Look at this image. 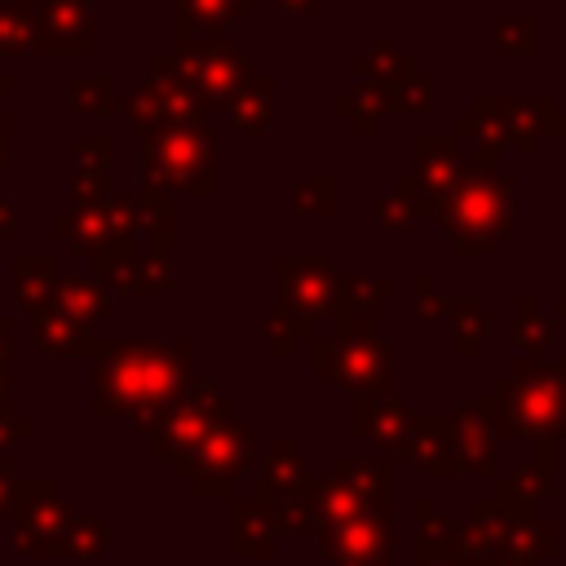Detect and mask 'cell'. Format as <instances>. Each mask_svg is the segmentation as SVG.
<instances>
[{"mask_svg": "<svg viewBox=\"0 0 566 566\" xmlns=\"http://www.w3.org/2000/svg\"><path fill=\"white\" fill-rule=\"evenodd\" d=\"M190 340H102L93 363V416L150 429V420L190 389Z\"/></svg>", "mask_w": 566, "mask_h": 566, "instance_id": "cell-1", "label": "cell"}, {"mask_svg": "<svg viewBox=\"0 0 566 566\" xmlns=\"http://www.w3.org/2000/svg\"><path fill=\"white\" fill-rule=\"evenodd\" d=\"M513 190L517 186L509 177H500L491 164L469 159L464 172L438 195V212H433L442 221L451 248L469 256V252H486L491 243L509 239L513 234V208H517Z\"/></svg>", "mask_w": 566, "mask_h": 566, "instance_id": "cell-2", "label": "cell"}, {"mask_svg": "<svg viewBox=\"0 0 566 566\" xmlns=\"http://www.w3.org/2000/svg\"><path fill=\"white\" fill-rule=\"evenodd\" d=\"M137 186L142 190H181V195H212V150L217 137L203 119L168 124L137 137Z\"/></svg>", "mask_w": 566, "mask_h": 566, "instance_id": "cell-3", "label": "cell"}, {"mask_svg": "<svg viewBox=\"0 0 566 566\" xmlns=\"http://www.w3.org/2000/svg\"><path fill=\"white\" fill-rule=\"evenodd\" d=\"M314 371L363 402H385L394 394V349L371 332L367 318H340L332 336H318Z\"/></svg>", "mask_w": 566, "mask_h": 566, "instance_id": "cell-4", "label": "cell"}, {"mask_svg": "<svg viewBox=\"0 0 566 566\" xmlns=\"http://www.w3.org/2000/svg\"><path fill=\"white\" fill-rule=\"evenodd\" d=\"M495 407H500L504 433L553 442L557 433H566V363L548 367V363L522 358L517 376L495 385Z\"/></svg>", "mask_w": 566, "mask_h": 566, "instance_id": "cell-5", "label": "cell"}, {"mask_svg": "<svg viewBox=\"0 0 566 566\" xmlns=\"http://www.w3.org/2000/svg\"><path fill=\"white\" fill-rule=\"evenodd\" d=\"M230 416H234V407H230L226 394H217V389L203 385V380H190V389H186L177 402H168V407L150 420V429H146V433H150V451L177 469V464H186V460L212 438V429L226 424Z\"/></svg>", "mask_w": 566, "mask_h": 566, "instance_id": "cell-6", "label": "cell"}, {"mask_svg": "<svg viewBox=\"0 0 566 566\" xmlns=\"http://www.w3.org/2000/svg\"><path fill=\"white\" fill-rule=\"evenodd\" d=\"M159 62L195 88V97L203 102V111L234 106V102L248 93V84L256 80L252 62H248L239 49L221 44V40H190V44H177V49H172L168 57H159Z\"/></svg>", "mask_w": 566, "mask_h": 566, "instance_id": "cell-7", "label": "cell"}, {"mask_svg": "<svg viewBox=\"0 0 566 566\" xmlns=\"http://www.w3.org/2000/svg\"><path fill=\"white\" fill-rule=\"evenodd\" d=\"M9 513H13V553L66 557V535L75 526V509L44 478H18Z\"/></svg>", "mask_w": 566, "mask_h": 566, "instance_id": "cell-8", "label": "cell"}, {"mask_svg": "<svg viewBox=\"0 0 566 566\" xmlns=\"http://www.w3.org/2000/svg\"><path fill=\"white\" fill-rule=\"evenodd\" d=\"M49 230L57 239H66L93 265L137 252V226H133V203L128 199H111V203H97V208H71V212L53 217Z\"/></svg>", "mask_w": 566, "mask_h": 566, "instance_id": "cell-9", "label": "cell"}, {"mask_svg": "<svg viewBox=\"0 0 566 566\" xmlns=\"http://www.w3.org/2000/svg\"><path fill=\"white\" fill-rule=\"evenodd\" d=\"M252 455H256L252 429H248L239 416H230V420L217 424L212 438H208L186 464H177L172 473L186 478L199 500H217V495H230V491H234V482L243 478V469L252 464Z\"/></svg>", "mask_w": 566, "mask_h": 566, "instance_id": "cell-10", "label": "cell"}, {"mask_svg": "<svg viewBox=\"0 0 566 566\" xmlns=\"http://www.w3.org/2000/svg\"><path fill=\"white\" fill-rule=\"evenodd\" d=\"M119 111H124V119L133 124L137 137L155 133V128H168V124L203 119V102L195 97V88L181 75H172L164 62H155L150 75L119 97Z\"/></svg>", "mask_w": 566, "mask_h": 566, "instance_id": "cell-11", "label": "cell"}, {"mask_svg": "<svg viewBox=\"0 0 566 566\" xmlns=\"http://www.w3.org/2000/svg\"><path fill=\"white\" fill-rule=\"evenodd\" d=\"M274 274H279V310L283 318H292L296 327L310 332V323L327 310H336V274L323 256H279L274 261Z\"/></svg>", "mask_w": 566, "mask_h": 566, "instance_id": "cell-12", "label": "cell"}, {"mask_svg": "<svg viewBox=\"0 0 566 566\" xmlns=\"http://www.w3.org/2000/svg\"><path fill=\"white\" fill-rule=\"evenodd\" d=\"M93 13L88 0H35V57H88Z\"/></svg>", "mask_w": 566, "mask_h": 566, "instance_id": "cell-13", "label": "cell"}, {"mask_svg": "<svg viewBox=\"0 0 566 566\" xmlns=\"http://www.w3.org/2000/svg\"><path fill=\"white\" fill-rule=\"evenodd\" d=\"M310 491H314V486H310V469H305V460L296 455V447H292L287 438H279V442L270 447V455L261 460V469H256L252 500L265 504V509H274V504H283V500H292V495H310Z\"/></svg>", "mask_w": 566, "mask_h": 566, "instance_id": "cell-14", "label": "cell"}, {"mask_svg": "<svg viewBox=\"0 0 566 566\" xmlns=\"http://www.w3.org/2000/svg\"><path fill=\"white\" fill-rule=\"evenodd\" d=\"M553 111V102L544 97V102H509V97H478V111L473 115H482L491 128H495V137L504 142V150H531L535 146V137H539V115H548Z\"/></svg>", "mask_w": 566, "mask_h": 566, "instance_id": "cell-15", "label": "cell"}, {"mask_svg": "<svg viewBox=\"0 0 566 566\" xmlns=\"http://www.w3.org/2000/svg\"><path fill=\"white\" fill-rule=\"evenodd\" d=\"M31 340L49 358H84V354L97 358V349H102V336H93L84 323L66 318L57 310H35L31 314Z\"/></svg>", "mask_w": 566, "mask_h": 566, "instance_id": "cell-16", "label": "cell"}, {"mask_svg": "<svg viewBox=\"0 0 566 566\" xmlns=\"http://www.w3.org/2000/svg\"><path fill=\"white\" fill-rule=\"evenodd\" d=\"M248 9H252V0H177L172 4V35H177V44L217 40Z\"/></svg>", "mask_w": 566, "mask_h": 566, "instance_id": "cell-17", "label": "cell"}, {"mask_svg": "<svg viewBox=\"0 0 566 566\" xmlns=\"http://www.w3.org/2000/svg\"><path fill=\"white\" fill-rule=\"evenodd\" d=\"M416 420H420V416H411V411H407L402 402H394V398H385V402H363V407H358V433L371 438L380 451H398V455H407L411 433H416Z\"/></svg>", "mask_w": 566, "mask_h": 566, "instance_id": "cell-18", "label": "cell"}, {"mask_svg": "<svg viewBox=\"0 0 566 566\" xmlns=\"http://www.w3.org/2000/svg\"><path fill=\"white\" fill-rule=\"evenodd\" d=\"M44 310H57V314H66V318L93 327L97 318L111 314V287L97 283V279H57Z\"/></svg>", "mask_w": 566, "mask_h": 566, "instance_id": "cell-19", "label": "cell"}, {"mask_svg": "<svg viewBox=\"0 0 566 566\" xmlns=\"http://www.w3.org/2000/svg\"><path fill=\"white\" fill-rule=\"evenodd\" d=\"M9 283H13V301H18V310L31 318L35 310L49 305L57 274H53V261H49V256L22 252V256H13V265H9Z\"/></svg>", "mask_w": 566, "mask_h": 566, "instance_id": "cell-20", "label": "cell"}, {"mask_svg": "<svg viewBox=\"0 0 566 566\" xmlns=\"http://www.w3.org/2000/svg\"><path fill=\"white\" fill-rule=\"evenodd\" d=\"M128 203H133L137 234L150 243V256L168 261V252H172V199L164 190H137Z\"/></svg>", "mask_w": 566, "mask_h": 566, "instance_id": "cell-21", "label": "cell"}, {"mask_svg": "<svg viewBox=\"0 0 566 566\" xmlns=\"http://www.w3.org/2000/svg\"><path fill=\"white\" fill-rule=\"evenodd\" d=\"M274 513L256 500H234V526H230V539H234V553L239 557H270L274 553Z\"/></svg>", "mask_w": 566, "mask_h": 566, "instance_id": "cell-22", "label": "cell"}, {"mask_svg": "<svg viewBox=\"0 0 566 566\" xmlns=\"http://www.w3.org/2000/svg\"><path fill=\"white\" fill-rule=\"evenodd\" d=\"M464 172V164L455 159V146L447 137H420L416 142V177L433 190V199Z\"/></svg>", "mask_w": 566, "mask_h": 566, "instance_id": "cell-23", "label": "cell"}, {"mask_svg": "<svg viewBox=\"0 0 566 566\" xmlns=\"http://www.w3.org/2000/svg\"><path fill=\"white\" fill-rule=\"evenodd\" d=\"M35 53V0H0V57Z\"/></svg>", "mask_w": 566, "mask_h": 566, "instance_id": "cell-24", "label": "cell"}, {"mask_svg": "<svg viewBox=\"0 0 566 566\" xmlns=\"http://www.w3.org/2000/svg\"><path fill=\"white\" fill-rule=\"evenodd\" d=\"M71 111L75 115H93V119H106L119 111V88L111 75H75L71 84Z\"/></svg>", "mask_w": 566, "mask_h": 566, "instance_id": "cell-25", "label": "cell"}, {"mask_svg": "<svg viewBox=\"0 0 566 566\" xmlns=\"http://www.w3.org/2000/svg\"><path fill=\"white\" fill-rule=\"evenodd\" d=\"M416 557L420 562H455L460 557V526L429 513L420 517V539H416Z\"/></svg>", "mask_w": 566, "mask_h": 566, "instance_id": "cell-26", "label": "cell"}, {"mask_svg": "<svg viewBox=\"0 0 566 566\" xmlns=\"http://www.w3.org/2000/svg\"><path fill=\"white\" fill-rule=\"evenodd\" d=\"M230 111H234V124H239L243 133H265V128H270V115H274V84H270L265 75H256V80L248 84V93H243Z\"/></svg>", "mask_w": 566, "mask_h": 566, "instance_id": "cell-27", "label": "cell"}, {"mask_svg": "<svg viewBox=\"0 0 566 566\" xmlns=\"http://www.w3.org/2000/svg\"><path fill=\"white\" fill-rule=\"evenodd\" d=\"M389 292H394V279H376V283L349 279L336 287V318H367L376 296H389Z\"/></svg>", "mask_w": 566, "mask_h": 566, "instance_id": "cell-28", "label": "cell"}, {"mask_svg": "<svg viewBox=\"0 0 566 566\" xmlns=\"http://www.w3.org/2000/svg\"><path fill=\"white\" fill-rule=\"evenodd\" d=\"M111 548V526L102 517H75L71 535H66V557L71 562H93Z\"/></svg>", "mask_w": 566, "mask_h": 566, "instance_id": "cell-29", "label": "cell"}, {"mask_svg": "<svg viewBox=\"0 0 566 566\" xmlns=\"http://www.w3.org/2000/svg\"><path fill=\"white\" fill-rule=\"evenodd\" d=\"M115 186H111V172L106 168H75V181H71V203L75 208H97V203H111Z\"/></svg>", "mask_w": 566, "mask_h": 566, "instance_id": "cell-30", "label": "cell"}, {"mask_svg": "<svg viewBox=\"0 0 566 566\" xmlns=\"http://www.w3.org/2000/svg\"><path fill=\"white\" fill-rule=\"evenodd\" d=\"M517 340H522V349H531V354H544V349L553 345V332H548V323H539L531 296L517 301Z\"/></svg>", "mask_w": 566, "mask_h": 566, "instance_id": "cell-31", "label": "cell"}, {"mask_svg": "<svg viewBox=\"0 0 566 566\" xmlns=\"http://www.w3.org/2000/svg\"><path fill=\"white\" fill-rule=\"evenodd\" d=\"M495 44H500L504 53H517V57H526V53L535 49V18L517 13V18L500 22V27H495Z\"/></svg>", "mask_w": 566, "mask_h": 566, "instance_id": "cell-32", "label": "cell"}, {"mask_svg": "<svg viewBox=\"0 0 566 566\" xmlns=\"http://www.w3.org/2000/svg\"><path fill=\"white\" fill-rule=\"evenodd\" d=\"M332 190H336V181H332V177L301 181V186H296V212H301V217H314V212H323V217H327V212L336 208Z\"/></svg>", "mask_w": 566, "mask_h": 566, "instance_id": "cell-33", "label": "cell"}, {"mask_svg": "<svg viewBox=\"0 0 566 566\" xmlns=\"http://www.w3.org/2000/svg\"><path fill=\"white\" fill-rule=\"evenodd\" d=\"M411 203L394 190L389 199H376V221H380V230H398V234H407V226H411Z\"/></svg>", "mask_w": 566, "mask_h": 566, "instance_id": "cell-34", "label": "cell"}, {"mask_svg": "<svg viewBox=\"0 0 566 566\" xmlns=\"http://www.w3.org/2000/svg\"><path fill=\"white\" fill-rule=\"evenodd\" d=\"M111 150H115V142H111L106 133H102V137H88V142H75V146H71V155H75V168H106Z\"/></svg>", "mask_w": 566, "mask_h": 566, "instance_id": "cell-35", "label": "cell"}, {"mask_svg": "<svg viewBox=\"0 0 566 566\" xmlns=\"http://www.w3.org/2000/svg\"><path fill=\"white\" fill-rule=\"evenodd\" d=\"M31 433H35V420L31 416H18V411H4L0 416V451L13 447V442H22V438H31Z\"/></svg>", "mask_w": 566, "mask_h": 566, "instance_id": "cell-36", "label": "cell"}, {"mask_svg": "<svg viewBox=\"0 0 566 566\" xmlns=\"http://www.w3.org/2000/svg\"><path fill=\"white\" fill-rule=\"evenodd\" d=\"M13 411V358H0V416Z\"/></svg>", "mask_w": 566, "mask_h": 566, "instance_id": "cell-37", "label": "cell"}, {"mask_svg": "<svg viewBox=\"0 0 566 566\" xmlns=\"http://www.w3.org/2000/svg\"><path fill=\"white\" fill-rule=\"evenodd\" d=\"M13 486H18V478H13V464H9V460H0V509H9V500H13Z\"/></svg>", "mask_w": 566, "mask_h": 566, "instance_id": "cell-38", "label": "cell"}, {"mask_svg": "<svg viewBox=\"0 0 566 566\" xmlns=\"http://www.w3.org/2000/svg\"><path fill=\"white\" fill-rule=\"evenodd\" d=\"M9 133H13V119H9V115H0V177H4V168H9V159H4V146H9Z\"/></svg>", "mask_w": 566, "mask_h": 566, "instance_id": "cell-39", "label": "cell"}, {"mask_svg": "<svg viewBox=\"0 0 566 566\" xmlns=\"http://www.w3.org/2000/svg\"><path fill=\"white\" fill-rule=\"evenodd\" d=\"M9 230H13V208H9L4 199H0V239H4Z\"/></svg>", "mask_w": 566, "mask_h": 566, "instance_id": "cell-40", "label": "cell"}, {"mask_svg": "<svg viewBox=\"0 0 566 566\" xmlns=\"http://www.w3.org/2000/svg\"><path fill=\"white\" fill-rule=\"evenodd\" d=\"M283 9H292V13H301V9H310V0H279Z\"/></svg>", "mask_w": 566, "mask_h": 566, "instance_id": "cell-41", "label": "cell"}, {"mask_svg": "<svg viewBox=\"0 0 566 566\" xmlns=\"http://www.w3.org/2000/svg\"><path fill=\"white\" fill-rule=\"evenodd\" d=\"M9 93H13V75L0 71V97H9Z\"/></svg>", "mask_w": 566, "mask_h": 566, "instance_id": "cell-42", "label": "cell"}, {"mask_svg": "<svg viewBox=\"0 0 566 566\" xmlns=\"http://www.w3.org/2000/svg\"><path fill=\"white\" fill-rule=\"evenodd\" d=\"M420 566H455V562H420Z\"/></svg>", "mask_w": 566, "mask_h": 566, "instance_id": "cell-43", "label": "cell"}, {"mask_svg": "<svg viewBox=\"0 0 566 566\" xmlns=\"http://www.w3.org/2000/svg\"><path fill=\"white\" fill-rule=\"evenodd\" d=\"M562 314H566V283H562Z\"/></svg>", "mask_w": 566, "mask_h": 566, "instance_id": "cell-44", "label": "cell"}]
</instances>
